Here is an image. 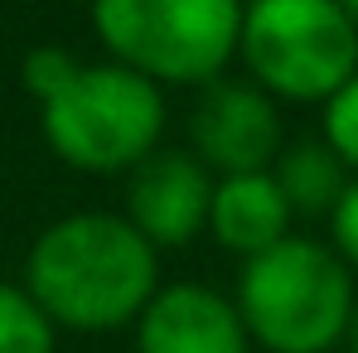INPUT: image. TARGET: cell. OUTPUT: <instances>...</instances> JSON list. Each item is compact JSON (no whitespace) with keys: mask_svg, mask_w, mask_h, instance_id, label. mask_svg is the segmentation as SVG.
Returning a JSON list of instances; mask_svg holds the SVG:
<instances>
[{"mask_svg":"<svg viewBox=\"0 0 358 353\" xmlns=\"http://www.w3.org/2000/svg\"><path fill=\"white\" fill-rule=\"evenodd\" d=\"M160 247H150L131 218L73 213L44 228L24 261V291L39 310L83 334H107L145 315L160 295Z\"/></svg>","mask_w":358,"mask_h":353,"instance_id":"6da1fadb","label":"cell"},{"mask_svg":"<svg viewBox=\"0 0 358 353\" xmlns=\"http://www.w3.org/2000/svg\"><path fill=\"white\" fill-rule=\"evenodd\" d=\"M238 310L252 344L271 353H329L354 329L349 261L310 237H286L242 261Z\"/></svg>","mask_w":358,"mask_h":353,"instance_id":"7a4b0ae2","label":"cell"},{"mask_svg":"<svg viewBox=\"0 0 358 353\" xmlns=\"http://www.w3.org/2000/svg\"><path fill=\"white\" fill-rule=\"evenodd\" d=\"M44 141L54 155L87 175L136 170L160 150L165 102L160 82L141 78L126 63H83V73L44 102Z\"/></svg>","mask_w":358,"mask_h":353,"instance_id":"3957f363","label":"cell"},{"mask_svg":"<svg viewBox=\"0 0 358 353\" xmlns=\"http://www.w3.org/2000/svg\"><path fill=\"white\" fill-rule=\"evenodd\" d=\"M97 39L150 82H218L242 49L238 0H92Z\"/></svg>","mask_w":358,"mask_h":353,"instance_id":"277c9868","label":"cell"},{"mask_svg":"<svg viewBox=\"0 0 358 353\" xmlns=\"http://www.w3.org/2000/svg\"><path fill=\"white\" fill-rule=\"evenodd\" d=\"M238 54L271 97L329 102L358 78V24L344 0H252Z\"/></svg>","mask_w":358,"mask_h":353,"instance_id":"5b68a950","label":"cell"},{"mask_svg":"<svg viewBox=\"0 0 358 353\" xmlns=\"http://www.w3.org/2000/svg\"><path fill=\"white\" fill-rule=\"evenodd\" d=\"M189 145L208 170L262 175L281 150V117L266 87L218 78L189 112Z\"/></svg>","mask_w":358,"mask_h":353,"instance_id":"8992f818","label":"cell"},{"mask_svg":"<svg viewBox=\"0 0 358 353\" xmlns=\"http://www.w3.org/2000/svg\"><path fill=\"white\" fill-rule=\"evenodd\" d=\"M213 179L208 165L189 150L145 155L126 184V218L141 228L150 247H184L199 228H208Z\"/></svg>","mask_w":358,"mask_h":353,"instance_id":"52a82bcc","label":"cell"},{"mask_svg":"<svg viewBox=\"0 0 358 353\" xmlns=\"http://www.w3.org/2000/svg\"><path fill=\"white\" fill-rule=\"evenodd\" d=\"M136 353H252V334L238 300L199 281H179L160 286L136 319Z\"/></svg>","mask_w":358,"mask_h":353,"instance_id":"ba28073f","label":"cell"},{"mask_svg":"<svg viewBox=\"0 0 358 353\" xmlns=\"http://www.w3.org/2000/svg\"><path fill=\"white\" fill-rule=\"evenodd\" d=\"M291 203L281 194V184L271 170L262 175H223L213 184V208H208V228L213 237L238 252V257H262L266 247L291 237Z\"/></svg>","mask_w":358,"mask_h":353,"instance_id":"9c48e42d","label":"cell"},{"mask_svg":"<svg viewBox=\"0 0 358 353\" xmlns=\"http://www.w3.org/2000/svg\"><path fill=\"white\" fill-rule=\"evenodd\" d=\"M276 184L291 213H334L349 189V165L329 141H296L276 160Z\"/></svg>","mask_w":358,"mask_h":353,"instance_id":"30bf717a","label":"cell"},{"mask_svg":"<svg viewBox=\"0 0 358 353\" xmlns=\"http://www.w3.org/2000/svg\"><path fill=\"white\" fill-rule=\"evenodd\" d=\"M54 329L24 286L0 281V353H54Z\"/></svg>","mask_w":358,"mask_h":353,"instance_id":"8fae6325","label":"cell"},{"mask_svg":"<svg viewBox=\"0 0 358 353\" xmlns=\"http://www.w3.org/2000/svg\"><path fill=\"white\" fill-rule=\"evenodd\" d=\"M78 73H83V63L73 59L68 49H29L24 54V87L39 97V107L54 102Z\"/></svg>","mask_w":358,"mask_h":353,"instance_id":"7c38bea8","label":"cell"},{"mask_svg":"<svg viewBox=\"0 0 358 353\" xmlns=\"http://www.w3.org/2000/svg\"><path fill=\"white\" fill-rule=\"evenodd\" d=\"M324 141L339 150V160L358 170V78L344 82L329 102H324Z\"/></svg>","mask_w":358,"mask_h":353,"instance_id":"4fadbf2b","label":"cell"},{"mask_svg":"<svg viewBox=\"0 0 358 353\" xmlns=\"http://www.w3.org/2000/svg\"><path fill=\"white\" fill-rule=\"evenodd\" d=\"M329 228H334V252L358 266V179L344 189V199H339V208L329 213Z\"/></svg>","mask_w":358,"mask_h":353,"instance_id":"5bb4252c","label":"cell"},{"mask_svg":"<svg viewBox=\"0 0 358 353\" xmlns=\"http://www.w3.org/2000/svg\"><path fill=\"white\" fill-rule=\"evenodd\" d=\"M349 349L358 353V315H354V329H349Z\"/></svg>","mask_w":358,"mask_h":353,"instance_id":"9a60e30c","label":"cell"},{"mask_svg":"<svg viewBox=\"0 0 358 353\" xmlns=\"http://www.w3.org/2000/svg\"><path fill=\"white\" fill-rule=\"evenodd\" d=\"M344 10H349V20L358 24V0H344Z\"/></svg>","mask_w":358,"mask_h":353,"instance_id":"2e32d148","label":"cell"}]
</instances>
